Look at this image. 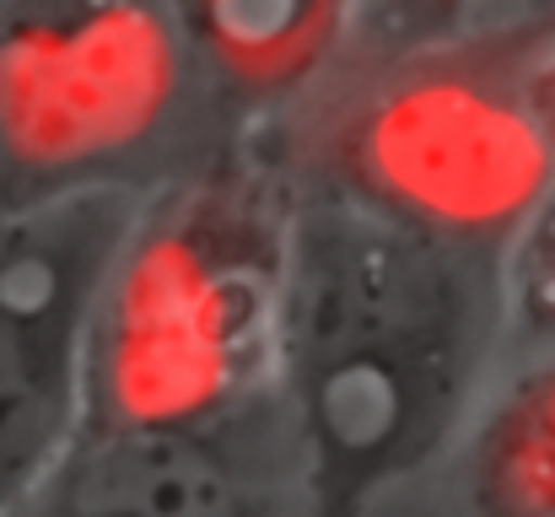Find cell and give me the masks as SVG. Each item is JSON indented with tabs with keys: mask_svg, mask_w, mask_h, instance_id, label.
<instances>
[{
	"mask_svg": "<svg viewBox=\"0 0 555 517\" xmlns=\"http://www.w3.org/2000/svg\"><path fill=\"white\" fill-rule=\"evenodd\" d=\"M502 345L496 264L410 237L330 194L297 199L275 388L302 517H367L442 458Z\"/></svg>",
	"mask_w": 555,
	"mask_h": 517,
	"instance_id": "cell-1",
	"label": "cell"
},
{
	"mask_svg": "<svg viewBox=\"0 0 555 517\" xmlns=\"http://www.w3.org/2000/svg\"><path fill=\"white\" fill-rule=\"evenodd\" d=\"M292 216L254 146L141 194L92 319L87 431L210 442L275 388Z\"/></svg>",
	"mask_w": 555,
	"mask_h": 517,
	"instance_id": "cell-2",
	"label": "cell"
},
{
	"mask_svg": "<svg viewBox=\"0 0 555 517\" xmlns=\"http://www.w3.org/2000/svg\"><path fill=\"white\" fill-rule=\"evenodd\" d=\"M410 38L340 108L324 141L330 199L410 237L491 259L555 189V157L529 114V65L555 11H496L475 27Z\"/></svg>",
	"mask_w": 555,
	"mask_h": 517,
	"instance_id": "cell-3",
	"label": "cell"
},
{
	"mask_svg": "<svg viewBox=\"0 0 555 517\" xmlns=\"http://www.w3.org/2000/svg\"><path fill=\"white\" fill-rule=\"evenodd\" d=\"M189 81L173 5L5 0L0 210L81 189H135L125 168L168 135Z\"/></svg>",
	"mask_w": 555,
	"mask_h": 517,
	"instance_id": "cell-4",
	"label": "cell"
},
{
	"mask_svg": "<svg viewBox=\"0 0 555 517\" xmlns=\"http://www.w3.org/2000/svg\"><path fill=\"white\" fill-rule=\"evenodd\" d=\"M146 189L0 210V517H27L87 431L92 319Z\"/></svg>",
	"mask_w": 555,
	"mask_h": 517,
	"instance_id": "cell-5",
	"label": "cell"
},
{
	"mask_svg": "<svg viewBox=\"0 0 555 517\" xmlns=\"http://www.w3.org/2000/svg\"><path fill=\"white\" fill-rule=\"evenodd\" d=\"M362 11L346 0H194L173 5V22L189 76L248 125L319 87L362 38Z\"/></svg>",
	"mask_w": 555,
	"mask_h": 517,
	"instance_id": "cell-6",
	"label": "cell"
},
{
	"mask_svg": "<svg viewBox=\"0 0 555 517\" xmlns=\"http://www.w3.org/2000/svg\"><path fill=\"white\" fill-rule=\"evenodd\" d=\"M43 517H248L237 480L189 437L81 431L76 453L33 507Z\"/></svg>",
	"mask_w": 555,
	"mask_h": 517,
	"instance_id": "cell-7",
	"label": "cell"
},
{
	"mask_svg": "<svg viewBox=\"0 0 555 517\" xmlns=\"http://www.w3.org/2000/svg\"><path fill=\"white\" fill-rule=\"evenodd\" d=\"M453 464L469 517H555V356H518L486 383Z\"/></svg>",
	"mask_w": 555,
	"mask_h": 517,
	"instance_id": "cell-8",
	"label": "cell"
},
{
	"mask_svg": "<svg viewBox=\"0 0 555 517\" xmlns=\"http://www.w3.org/2000/svg\"><path fill=\"white\" fill-rule=\"evenodd\" d=\"M502 345L518 356H555V189L496 254Z\"/></svg>",
	"mask_w": 555,
	"mask_h": 517,
	"instance_id": "cell-9",
	"label": "cell"
},
{
	"mask_svg": "<svg viewBox=\"0 0 555 517\" xmlns=\"http://www.w3.org/2000/svg\"><path fill=\"white\" fill-rule=\"evenodd\" d=\"M524 92H529V114H534V125H540V135H545V146L555 157V33L545 38V49L534 54Z\"/></svg>",
	"mask_w": 555,
	"mask_h": 517,
	"instance_id": "cell-10",
	"label": "cell"
}]
</instances>
